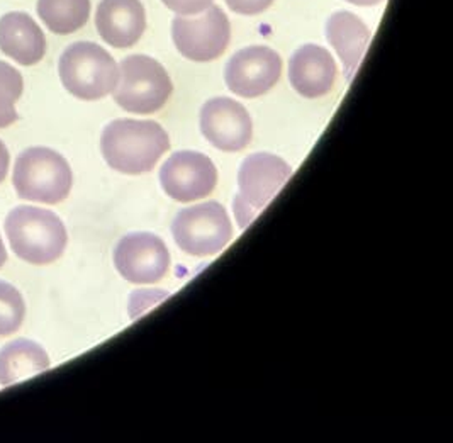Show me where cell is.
Here are the masks:
<instances>
[{
    "mask_svg": "<svg viewBox=\"0 0 453 443\" xmlns=\"http://www.w3.org/2000/svg\"><path fill=\"white\" fill-rule=\"evenodd\" d=\"M168 148L170 138L155 121L116 120L104 128L101 138L104 160L126 175L151 172Z\"/></svg>",
    "mask_w": 453,
    "mask_h": 443,
    "instance_id": "6da1fadb",
    "label": "cell"
},
{
    "mask_svg": "<svg viewBox=\"0 0 453 443\" xmlns=\"http://www.w3.org/2000/svg\"><path fill=\"white\" fill-rule=\"evenodd\" d=\"M5 235L14 253L33 265L58 260L68 243L62 220L55 213L35 206L12 209L5 220Z\"/></svg>",
    "mask_w": 453,
    "mask_h": 443,
    "instance_id": "7a4b0ae2",
    "label": "cell"
},
{
    "mask_svg": "<svg viewBox=\"0 0 453 443\" xmlns=\"http://www.w3.org/2000/svg\"><path fill=\"white\" fill-rule=\"evenodd\" d=\"M63 87L82 101H99L114 92L119 66L103 46L79 41L63 51L58 63Z\"/></svg>",
    "mask_w": 453,
    "mask_h": 443,
    "instance_id": "3957f363",
    "label": "cell"
},
{
    "mask_svg": "<svg viewBox=\"0 0 453 443\" xmlns=\"http://www.w3.org/2000/svg\"><path fill=\"white\" fill-rule=\"evenodd\" d=\"M12 183L21 199L58 204L68 198L73 175L68 161L58 152L35 146L18 157Z\"/></svg>",
    "mask_w": 453,
    "mask_h": 443,
    "instance_id": "277c9868",
    "label": "cell"
},
{
    "mask_svg": "<svg viewBox=\"0 0 453 443\" xmlns=\"http://www.w3.org/2000/svg\"><path fill=\"white\" fill-rule=\"evenodd\" d=\"M292 175L288 161L272 153H253L240 167L238 187L233 209L236 222L245 229L265 209L268 202Z\"/></svg>",
    "mask_w": 453,
    "mask_h": 443,
    "instance_id": "5b68a950",
    "label": "cell"
},
{
    "mask_svg": "<svg viewBox=\"0 0 453 443\" xmlns=\"http://www.w3.org/2000/svg\"><path fill=\"white\" fill-rule=\"evenodd\" d=\"M173 85L164 65L144 55L121 61L114 101L133 114H153L172 97Z\"/></svg>",
    "mask_w": 453,
    "mask_h": 443,
    "instance_id": "8992f818",
    "label": "cell"
},
{
    "mask_svg": "<svg viewBox=\"0 0 453 443\" xmlns=\"http://www.w3.org/2000/svg\"><path fill=\"white\" fill-rule=\"evenodd\" d=\"M173 240L192 257H212L233 238V224L219 202H203L182 209L172 224Z\"/></svg>",
    "mask_w": 453,
    "mask_h": 443,
    "instance_id": "52a82bcc",
    "label": "cell"
},
{
    "mask_svg": "<svg viewBox=\"0 0 453 443\" xmlns=\"http://www.w3.org/2000/svg\"><path fill=\"white\" fill-rule=\"evenodd\" d=\"M172 38L182 57L197 63L216 60L226 51L231 24L218 5H209L196 18L179 16L172 22Z\"/></svg>",
    "mask_w": 453,
    "mask_h": 443,
    "instance_id": "ba28073f",
    "label": "cell"
},
{
    "mask_svg": "<svg viewBox=\"0 0 453 443\" xmlns=\"http://www.w3.org/2000/svg\"><path fill=\"white\" fill-rule=\"evenodd\" d=\"M160 183L166 196L177 202H192L211 196L218 183L212 160L199 152H177L164 163Z\"/></svg>",
    "mask_w": 453,
    "mask_h": 443,
    "instance_id": "9c48e42d",
    "label": "cell"
},
{
    "mask_svg": "<svg viewBox=\"0 0 453 443\" xmlns=\"http://www.w3.org/2000/svg\"><path fill=\"white\" fill-rule=\"evenodd\" d=\"M114 265L127 283H160L170 268V252L165 243L151 233H131L118 243Z\"/></svg>",
    "mask_w": 453,
    "mask_h": 443,
    "instance_id": "30bf717a",
    "label": "cell"
},
{
    "mask_svg": "<svg viewBox=\"0 0 453 443\" xmlns=\"http://www.w3.org/2000/svg\"><path fill=\"white\" fill-rule=\"evenodd\" d=\"M282 75V58L267 46L240 50L227 61L226 85L240 97L253 99L267 94Z\"/></svg>",
    "mask_w": 453,
    "mask_h": 443,
    "instance_id": "8fae6325",
    "label": "cell"
},
{
    "mask_svg": "<svg viewBox=\"0 0 453 443\" xmlns=\"http://www.w3.org/2000/svg\"><path fill=\"white\" fill-rule=\"evenodd\" d=\"M201 131L207 142L223 152L245 150L253 136V122L243 104L216 97L201 111Z\"/></svg>",
    "mask_w": 453,
    "mask_h": 443,
    "instance_id": "7c38bea8",
    "label": "cell"
},
{
    "mask_svg": "<svg viewBox=\"0 0 453 443\" xmlns=\"http://www.w3.org/2000/svg\"><path fill=\"white\" fill-rule=\"evenodd\" d=\"M336 63L330 51L318 44L301 46L288 63V81L297 94L318 99L330 94L336 81Z\"/></svg>",
    "mask_w": 453,
    "mask_h": 443,
    "instance_id": "4fadbf2b",
    "label": "cell"
},
{
    "mask_svg": "<svg viewBox=\"0 0 453 443\" xmlns=\"http://www.w3.org/2000/svg\"><path fill=\"white\" fill-rule=\"evenodd\" d=\"M96 26L107 44L131 48L142 40L146 14L140 0H103L96 12Z\"/></svg>",
    "mask_w": 453,
    "mask_h": 443,
    "instance_id": "5bb4252c",
    "label": "cell"
},
{
    "mask_svg": "<svg viewBox=\"0 0 453 443\" xmlns=\"http://www.w3.org/2000/svg\"><path fill=\"white\" fill-rule=\"evenodd\" d=\"M0 51L19 65L33 66L44 58V33L29 14L7 12L0 18Z\"/></svg>",
    "mask_w": 453,
    "mask_h": 443,
    "instance_id": "9a60e30c",
    "label": "cell"
},
{
    "mask_svg": "<svg viewBox=\"0 0 453 443\" xmlns=\"http://www.w3.org/2000/svg\"><path fill=\"white\" fill-rule=\"evenodd\" d=\"M326 38L343 63L347 81H351L371 41L367 24L351 12L338 11L326 22Z\"/></svg>",
    "mask_w": 453,
    "mask_h": 443,
    "instance_id": "2e32d148",
    "label": "cell"
},
{
    "mask_svg": "<svg viewBox=\"0 0 453 443\" xmlns=\"http://www.w3.org/2000/svg\"><path fill=\"white\" fill-rule=\"evenodd\" d=\"M50 357L42 345L31 340L7 343L0 350V384L21 383L50 369Z\"/></svg>",
    "mask_w": 453,
    "mask_h": 443,
    "instance_id": "e0dca14e",
    "label": "cell"
},
{
    "mask_svg": "<svg viewBox=\"0 0 453 443\" xmlns=\"http://www.w3.org/2000/svg\"><path fill=\"white\" fill-rule=\"evenodd\" d=\"M90 0H38V16L44 26L60 36L82 29L90 16Z\"/></svg>",
    "mask_w": 453,
    "mask_h": 443,
    "instance_id": "ac0fdd59",
    "label": "cell"
},
{
    "mask_svg": "<svg viewBox=\"0 0 453 443\" xmlns=\"http://www.w3.org/2000/svg\"><path fill=\"white\" fill-rule=\"evenodd\" d=\"M24 90V82L19 70L5 61H0V128H7L18 121L16 102Z\"/></svg>",
    "mask_w": 453,
    "mask_h": 443,
    "instance_id": "d6986e66",
    "label": "cell"
},
{
    "mask_svg": "<svg viewBox=\"0 0 453 443\" xmlns=\"http://www.w3.org/2000/svg\"><path fill=\"white\" fill-rule=\"evenodd\" d=\"M26 304L21 292L11 284L0 281V337H9L21 328Z\"/></svg>",
    "mask_w": 453,
    "mask_h": 443,
    "instance_id": "ffe728a7",
    "label": "cell"
},
{
    "mask_svg": "<svg viewBox=\"0 0 453 443\" xmlns=\"http://www.w3.org/2000/svg\"><path fill=\"white\" fill-rule=\"evenodd\" d=\"M166 7L179 16H196L206 11L212 0H162Z\"/></svg>",
    "mask_w": 453,
    "mask_h": 443,
    "instance_id": "44dd1931",
    "label": "cell"
},
{
    "mask_svg": "<svg viewBox=\"0 0 453 443\" xmlns=\"http://www.w3.org/2000/svg\"><path fill=\"white\" fill-rule=\"evenodd\" d=\"M226 4L227 7L236 14L255 16L267 11L268 7L273 4V0H226Z\"/></svg>",
    "mask_w": 453,
    "mask_h": 443,
    "instance_id": "7402d4cb",
    "label": "cell"
},
{
    "mask_svg": "<svg viewBox=\"0 0 453 443\" xmlns=\"http://www.w3.org/2000/svg\"><path fill=\"white\" fill-rule=\"evenodd\" d=\"M9 161H11L9 150H7L4 142H0V182H4L7 172H9Z\"/></svg>",
    "mask_w": 453,
    "mask_h": 443,
    "instance_id": "603a6c76",
    "label": "cell"
},
{
    "mask_svg": "<svg viewBox=\"0 0 453 443\" xmlns=\"http://www.w3.org/2000/svg\"><path fill=\"white\" fill-rule=\"evenodd\" d=\"M347 2H350V4H353V5L371 7V5H377V4H380V2H384V0H347Z\"/></svg>",
    "mask_w": 453,
    "mask_h": 443,
    "instance_id": "cb8c5ba5",
    "label": "cell"
},
{
    "mask_svg": "<svg viewBox=\"0 0 453 443\" xmlns=\"http://www.w3.org/2000/svg\"><path fill=\"white\" fill-rule=\"evenodd\" d=\"M5 260H7V250H5L4 242H2V238H0V268H2V265L5 263Z\"/></svg>",
    "mask_w": 453,
    "mask_h": 443,
    "instance_id": "d4e9b609",
    "label": "cell"
}]
</instances>
